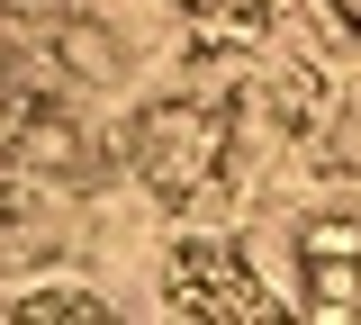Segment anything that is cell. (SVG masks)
Listing matches in <instances>:
<instances>
[{
    "label": "cell",
    "mask_w": 361,
    "mask_h": 325,
    "mask_svg": "<svg viewBox=\"0 0 361 325\" xmlns=\"http://www.w3.org/2000/svg\"><path fill=\"white\" fill-rule=\"evenodd\" d=\"M172 9L180 18H208V27H244V37L280 18V0H172Z\"/></svg>",
    "instance_id": "5b68a950"
},
{
    "label": "cell",
    "mask_w": 361,
    "mask_h": 325,
    "mask_svg": "<svg viewBox=\"0 0 361 325\" xmlns=\"http://www.w3.org/2000/svg\"><path fill=\"white\" fill-rule=\"evenodd\" d=\"M307 298L361 317V226H307Z\"/></svg>",
    "instance_id": "3957f363"
},
{
    "label": "cell",
    "mask_w": 361,
    "mask_h": 325,
    "mask_svg": "<svg viewBox=\"0 0 361 325\" xmlns=\"http://www.w3.org/2000/svg\"><path fill=\"white\" fill-rule=\"evenodd\" d=\"M163 307H172V317H226V325L289 317L226 235H190V244H172V262H163Z\"/></svg>",
    "instance_id": "6da1fadb"
},
{
    "label": "cell",
    "mask_w": 361,
    "mask_h": 325,
    "mask_svg": "<svg viewBox=\"0 0 361 325\" xmlns=\"http://www.w3.org/2000/svg\"><path fill=\"white\" fill-rule=\"evenodd\" d=\"M9 317H18V325H37V317H118V307H109L99 289H27Z\"/></svg>",
    "instance_id": "277c9868"
},
{
    "label": "cell",
    "mask_w": 361,
    "mask_h": 325,
    "mask_svg": "<svg viewBox=\"0 0 361 325\" xmlns=\"http://www.w3.org/2000/svg\"><path fill=\"white\" fill-rule=\"evenodd\" d=\"M135 172L163 190V199H190L199 190V172L217 163V109H199V99H163L145 127H135Z\"/></svg>",
    "instance_id": "7a4b0ae2"
}]
</instances>
